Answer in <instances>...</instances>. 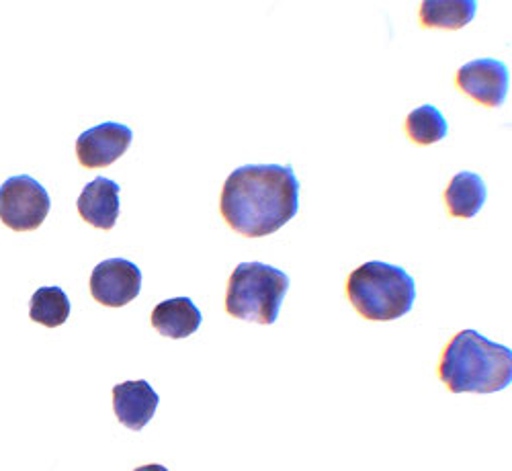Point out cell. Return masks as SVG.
<instances>
[{"instance_id":"cell-9","label":"cell","mask_w":512,"mask_h":471,"mask_svg":"<svg viewBox=\"0 0 512 471\" xmlns=\"http://www.w3.org/2000/svg\"><path fill=\"white\" fill-rule=\"evenodd\" d=\"M158 404V394L144 379L125 381L113 388L115 416L125 428H132V431H142V428L154 418Z\"/></svg>"},{"instance_id":"cell-6","label":"cell","mask_w":512,"mask_h":471,"mask_svg":"<svg viewBox=\"0 0 512 471\" xmlns=\"http://www.w3.org/2000/svg\"><path fill=\"white\" fill-rule=\"evenodd\" d=\"M142 289V271L125 259H107L93 269L91 295L107 308L132 304Z\"/></svg>"},{"instance_id":"cell-4","label":"cell","mask_w":512,"mask_h":471,"mask_svg":"<svg viewBox=\"0 0 512 471\" xmlns=\"http://www.w3.org/2000/svg\"><path fill=\"white\" fill-rule=\"evenodd\" d=\"M289 291V277L265 263H240L226 291V312L232 318L271 326L279 318L283 297Z\"/></svg>"},{"instance_id":"cell-10","label":"cell","mask_w":512,"mask_h":471,"mask_svg":"<svg viewBox=\"0 0 512 471\" xmlns=\"http://www.w3.org/2000/svg\"><path fill=\"white\" fill-rule=\"evenodd\" d=\"M76 209L80 218L99 230H113L119 218V185L111 179L97 177L82 189Z\"/></svg>"},{"instance_id":"cell-3","label":"cell","mask_w":512,"mask_h":471,"mask_svg":"<svg viewBox=\"0 0 512 471\" xmlns=\"http://www.w3.org/2000/svg\"><path fill=\"white\" fill-rule=\"evenodd\" d=\"M347 295L361 318L392 322L412 310L416 283L402 267L371 261L349 275Z\"/></svg>"},{"instance_id":"cell-5","label":"cell","mask_w":512,"mask_h":471,"mask_svg":"<svg viewBox=\"0 0 512 471\" xmlns=\"http://www.w3.org/2000/svg\"><path fill=\"white\" fill-rule=\"evenodd\" d=\"M52 201L33 177H11L0 185V220L15 232H31L46 222Z\"/></svg>"},{"instance_id":"cell-2","label":"cell","mask_w":512,"mask_h":471,"mask_svg":"<svg viewBox=\"0 0 512 471\" xmlns=\"http://www.w3.org/2000/svg\"><path fill=\"white\" fill-rule=\"evenodd\" d=\"M439 379L451 394H494L512 383V351L476 330H461L445 347Z\"/></svg>"},{"instance_id":"cell-16","label":"cell","mask_w":512,"mask_h":471,"mask_svg":"<svg viewBox=\"0 0 512 471\" xmlns=\"http://www.w3.org/2000/svg\"><path fill=\"white\" fill-rule=\"evenodd\" d=\"M136 471H168L164 465H158V463H150V465H142L138 467Z\"/></svg>"},{"instance_id":"cell-14","label":"cell","mask_w":512,"mask_h":471,"mask_svg":"<svg viewBox=\"0 0 512 471\" xmlns=\"http://www.w3.org/2000/svg\"><path fill=\"white\" fill-rule=\"evenodd\" d=\"M70 316V299L60 287H39L29 302V318L46 328L66 324Z\"/></svg>"},{"instance_id":"cell-7","label":"cell","mask_w":512,"mask_h":471,"mask_svg":"<svg viewBox=\"0 0 512 471\" xmlns=\"http://www.w3.org/2000/svg\"><path fill=\"white\" fill-rule=\"evenodd\" d=\"M132 130L123 123L107 121L82 132L76 140V158L84 168H105L119 160L132 144Z\"/></svg>"},{"instance_id":"cell-8","label":"cell","mask_w":512,"mask_h":471,"mask_svg":"<svg viewBox=\"0 0 512 471\" xmlns=\"http://www.w3.org/2000/svg\"><path fill=\"white\" fill-rule=\"evenodd\" d=\"M457 87L484 107H500L508 93V68L492 58L467 62L457 72Z\"/></svg>"},{"instance_id":"cell-12","label":"cell","mask_w":512,"mask_h":471,"mask_svg":"<svg viewBox=\"0 0 512 471\" xmlns=\"http://www.w3.org/2000/svg\"><path fill=\"white\" fill-rule=\"evenodd\" d=\"M443 197H445L451 218L469 220V218H476L480 209L484 207L488 189L480 175L459 173L451 179Z\"/></svg>"},{"instance_id":"cell-1","label":"cell","mask_w":512,"mask_h":471,"mask_svg":"<svg viewBox=\"0 0 512 471\" xmlns=\"http://www.w3.org/2000/svg\"><path fill=\"white\" fill-rule=\"evenodd\" d=\"M300 209V181L291 166L246 164L226 179L220 211L226 224L246 236L279 232Z\"/></svg>"},{"instance_id":"cell-15","label":"cell","mask_w":512,"mask_h":471,"mask_svg":"<svg viewBox=\"0 0 512 471\" xmlns=\"http://www.w3.org/2000/svg\"><path fill=\"white\" fill-rule=\"evenodd\" d=\"M406 136L418 146H431L447 138L449 125L443 113L433 105H422L406 117Z\"/></svg>"},{"instance_id":"cell-11","label":"cell","mask_w":512,"mask_h":471,"mask_svg":"<svg viewBox=\"0 0 512 471\" xmlns=\"http://www.w3.org/2000/svg\"><path fill=\"white\" fill-rule=\"evenodd\" d=\"M150 322L166 338H187L199 330L203 316L189 297H175L160 302Z\"/></svg>"},{"instance_id":"cell-13","label":"cell","mask_w":512,"mask_h":471,"mask_svg":"<svg viewBox=\"0 0 512 471\" xmlns=\"http://www.w3.org/2000/svg\"><path fill=\"white\" fill-rule=\"evenodd\" d=\"M474 0H424L420 5V23L426 29L455 31L476 17Z\"/></svg>"}]
</instances>
